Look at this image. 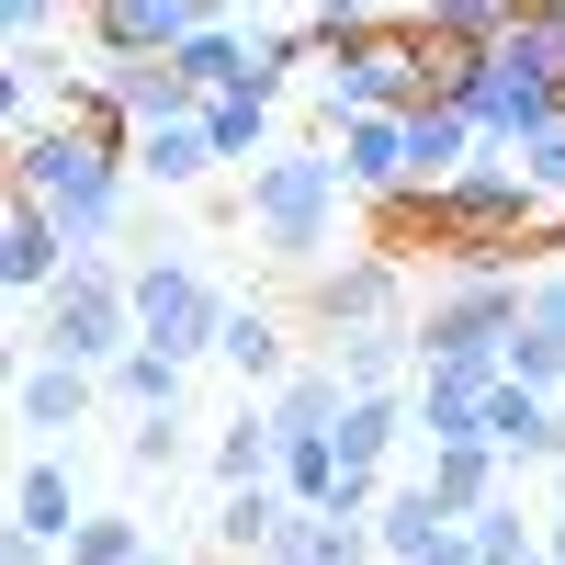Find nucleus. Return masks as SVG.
I'll use <instances>...</instances> for the list:
<instances>
[{
    "label": "nucleus",
    "instance_id": "nucleus-1",
    "mask_svg": "<svg viewBox=\"0 0 565 565\" xmlns=\"http://www.w3.org/2000/svg\"><path fill=\"white\" fill-rule=\"evenodd\" d=\"M12 193L57 226L79 260H103L114 226H125V204H136V148H125V136H90V125L12 136Z\"/></svg>",
    "mask_w": 565,
    "mask_h": 565
},
{
    "label": "nucleus",
    "instance_id": "nucleus-2",
    "mask_svg": "<svg viewBox=\"0 0 565 565\" xmlns=\"http://www.w3.org/2000/svg\"><path fill=\"white\" fill-rule=\"evenodd\" d=\"M396 226H407V238H430L441 271H509V249L543 238V215H532V193H521V170H509V159L452 170L441 193H407Z\"/></svg>",
    "mask_w": 565,
    "mask_h": 565
},
{
    "label": "nucleus",
    "instance_id": "nucleus-3",
    "mask_svg": "<svg viewBox=\"0 0 565 565\" xmlns=\"http://www.w3.org/2000/svg\"><path fill=\"white\" fill-rule=\"evenodd\" d=\"M362 193H351V170H340V148H282V159H260L249 170V238H260V260H282V271H328V249H340V215H351Z\"/></svg>",
    "mask_w": 565,
    "mask_h": 565
},
{
    "label": "nucleus",
    "instance_id": "nucleus-4",
    "mask_svg": "<svg viewBox=\"0 0 565 565\" xmlns=\"http://www.w3.org/2000/svg\"><path fill=\"white\" fill-rule=\"evenodd\" d=\"M125 295H136V340H148V351H170L181 373H193V362H215L226 317H238V306L215 295V271L181 249V238H159L148 260H125Z\"/></svg>",
    "mask_w": 565,
    "mask_h": 565
},
{
    "label": "nucleus",
    "instance_id": "nucleus-5",
    "mask_svg": "<svg viewBox=\"0 0 565 565\" xmlns=\"http://www.w3.org/2000/svg\"><path fill=\"white\" fill-rule=\"evenodd\" d=\"M45 362H79V373H114L125 351H148L136 340V295H125V260H68V282L45 295Z\"/></svg>",
    "mask_w": 565,
    "mask_h": 565
},
{
    "label": "nucleus",
    "instance_id": "nucleus-6",
    "mask_svg": "<svg viewBox=\"0 0 565 565\" xmlns=\"http://www.w3.org/2000/svg\"><path fill=\"white\" fill-rule=\"evenodd\" d=\"M532 317V271H441L418 295V362H463V351H509Z\"/></svg>",
    "mask_w": 565,
    "mask_h": 565
},
{
    "label": "nucleus",
    "instance_id": "nucleus-7",
    "mask_svg": "<svg viewBox=\"0 0 565 565\" xmlns=\"http://www.w3.org/2000/svg\"><path fill=\"white\" fill-rule=\"evenodd\" d=\"M306 317L328 328V340H351V328H407V317H418V282H407V260L362 249V260H328V271L306 282Z\"/></svg>",
    "mask_w": 565,
    "mask_h": 565
},
{
    "label": "nucleus",
    "instance_id": "nucleus-8",
    "mask_svg": "<svg viewBox=\"0 0 565 565\" xmlns=\"http://www.w3.org/2000/svg\"><path fill=\"white\" fill-rule=\"evenodd\" d=\"M215 12L204 0H103V12H79V34L103 45V68H148V57H181Z\"/></svg>",
    "mask_w": 565,
    "mask_h": 565
},
{
    "label": "nucleus",
    "instance_id": "nucleus-9",
    "mask_svg": "<svg viewBox=\"0 0 565 565\" xmlns=\"http://www.w3.org/2000/svg\"><path fill=\"white\" fill-rule=\"evenodd\" d=\"M90 407H103V373H79V362H45V351H34V362L12 373V430H23L34 452H57Z\"/></svg>",
    "mask_w": 565,
    "mask_h": 565
},
{
    "label": "nucleus",
    "instance_id": "nucleus-10",
    "mask_svg": "<svg viewBox=\"0 0 565 565\" xmlns=\"http://www.w3.org/2000/svg\"><path fill=\"white\" fill-rule=\"evenodd\" d=\"M79 521H90V509H79V463H68V452H23V476H12V532L45 543V554H68Z\"/></svg>",
    "mask_w": 565,
    "mask_h": 565
},
{
    "label": "nucleus",
    "instance_id": "nucleus-11",
    "mask_svg": "<svg viewBox=\"0 0 565 565\" xmlns=\"http://www.w3.org/2000/svg\"><path fill=\"white\" fill-rule=\"evenodd\" d=\"M418 487H430L452 521H487V509H509V498H521V476H509L487 441H441V452H418Z\"/></svg>",
    "mask_w": 565,
    "mask_h": 565
},
{
    "label": "nucleus",
    "instance_id": "nucleus-12",
    "mask_svg": "<svg viewBox=\"0 0 565 565\" xmlns=\"http://www.w3.org/2000/svg\"><path fill=\"white\" fill-rule=\"evenodd\" d=\"M328 373H340L351 396H418V317L407 328H351V340H328Z\"/></svg>",
    "mask_w": 565,
    "mask_h": 565
},
{
    "label": "nucleus",
    "instance_id": "nucleus-13",
    "mask_svg": "<svg viewBox=\"0 0 565 565\" xmlns=\"http://www.w3.org/2000/svg\"><path fill=\"white\" fill-rule=\"evenodd\" d=\"M249 45H260V12H215L170 68H181V90H193V103H226V90H249Z\"/></svg>",
    "mask_w": 565,
    "mask_h": 565
},
{
    "label": "nucleus",
    "instance_id": "nucleus-14",
    "mask_svg": "<svg viewBox=\"0 0 565 565\" xmlns=\"http://www.w3.org/2000/svg\"><path fill=\"white\" fill-rule=\"evenodd\" d=\"M68 260H79V249H68L57 226H45V215L12 193V215H0V271H12V295H34V306H45V295L68 282Z\"/></svg>",
    "mask_w": 565,
    "mask_h": 565
},
{
    "label": "nucleus",
    "instance_id": "nucleus-15",
    "mask_svg": "<svg viewBox=\"0 0 565 565\" xmlns=\"http://www.w3.org/2000/svg\"><path fill=\"white\" fill-rule=\"evenodd\" d=\"M215 362L238 373V385H260V407H271L282 385H295V340H282V317H271V306H238V317H226Z\"/></svg>",
    "mask_w": 565,
    "mask_h": 565
},
{
    "label": "nucleus",
    "instance_id": "nucleus-16",
    "mask_svg": "<svg viewBox=\"0 0 565 565\" xmlns=\"http://www.w3.org/2000/svg\"><path fill=\"white\" fill-rule=\"evenodd\" d=\"M452 532H463V521H452V509H441L430 487H418V476H407V487H396L385 509H373V543H385V565H430V554H441Z\"/></svg>",
    "mask_w": 565,
    "mask_h": 565
},
{
    "label": "nucleus",
    "instance_id": "nucleus-17",
    "mask_svg": "<svg viewBox=\"0 0 565 565\" xmlns=\"http://www.w3.org/2000/svg\"><path fill=\"white\" fill-rule=\"evenodd\" d=\"M476 159H487V136L463 125L452 103H418V114H407V170H418V193H441V181L476 170Z\"/></svg>",
    "mask_w": 565,
    "mask_h": 565
},
{
    "label": "nucleus",
    "instance_id": "nucleus-18",
    "mask_svg": "<svg viewBox=\"0 0 565 565\" xmlns=\"http://www.w3.org/2000/svg\"><path fill=\"white\" fill-rule=\"evenodd\" d=\"M193 181H215L204 114H181V125H159V136H136V193H193Z\"/></svg>",
    "mask_w": 565,
    "mask_h": 565
},
{
    "label": "nucleus",
    "instance_id": "nucleus-19",
    "mask_svg": "<svg viewBox=\"0 0 565 565\" xmlns=\"http://www.w3.org/2000/svg\"><path fill=\"white\" fill-rule=\"evenodd\" d=\"M204 148H215V170H260V159H282L271 103H260V90H226V103H204Z\"/></svg>",
    "mask_w": 565,
    "mask_h": 565
},
{
    "label": "nucleus",
    "instance_id": "nucleus-20",
    "mask_svg": "<svg viewBox=\"0 0 565 565\" xmlns=\"http://www.w3.org/2000/svg\"><path fill=\"white\" fill-rule=\"evenodd\" d=\"M215 498L226 487H271L282 476V430H271V407H238V418H226V430H215Z\"/></svg>",
    "mask_w": 565,
    "mask_h": 565
},
{
    "label": "nucleus",
    "instance_id": "nucleus-21",
    "mask_svg": "<svg viewBox=\"0 0 565 565\" xmlns=\"http://www.w3.org/2000/svg\"><path fill=\"white\" fill-rule=\"evenodd\" d=\"M340 407H351V385L328 362H295V385L271 396V430L282 441H340Z\"/></svg>",
    "mask_w": 565,
    "mask_h": 565
},
{
    "label": "nucleus",
    "instance_id": "nucleus-22",
    "mask_svg": "<svg viewBox=\"0 0 565 565\" xmlns=\"http://www.w3.org/2000/svg\"><path fill=\"white\" fill-rule=\"evenodd\" d=\"M181 385H193V373H181L170 351H125V362L103 373V396L136 407V418H181Z\"/></svg>",
    "mask_w": 565,
    "mask_h": 565
},
{
    "label": "nucleus",
    "instance_id": "nucleus-23",
    "mask_svg": "<svg viewBox=\"0 0 565 565\" xmlns=\"http://www.w3.org/2000/svg\"><path fill=\"white\" fill-rule=\"evenodd\" d=\"M509 170H521V193H532V215H543V238L565 226V114L532 136V148H509Z\"/></svg>",
    "mask_w": 565,
    "mask_h": 565
},
{
    "label": "nucleus",
    "instance_id": "nucleus-24",
    "mask_svg": "<svg viewBox=\"0 0 565 565\" xmlns=\"http://www.w3.org/2000/svg\"><path fill=\"white\" fill-rule=\"evenodd\" d=\"M68 565H148V521H125V509H90L68 532Z\"/></svg>",
    "mask_w": 565,
    "mask_h": 565
},
{
    "label": "nucleus",
    "instance_id": "nucleus-25",
    "mask_svg": "<svg viewBox=\"0 0 565 565\" xmlns=\"http://www.w3.org/2000/svg\"><path fill=\"white\" fill-rule=\"evenodd\" d=\"M125 463H136V476H170V463H181V418H136V430H125Z\"/></svg>",
    "mask_w": 565,
    "mask_h": 565
},
{
    "label": "nucleus",
    "instance_id": "nucleus-26",
    "mask_svg": "<svg viewBox=\"0 0 565 565\" xmlns=\"http://www.w3.org/2000/svg\"><path fill=\"white\" fill-rule=\"evenodd\" d=\"M521 328H543V340H565V271H532V317Z\"/></svg>",
    "mask_w": 565,
    "mask_h": 565
},
{
    "label": "nucleus",
    "instance_id": "nucleus-27",
    "mask_svg": "<svg viewBox=\"0 0 565 565\" xmlns=\"http://www.w3.org/2000/svg\"><path fill=\"white\" fill-rule=\"evenodd\" d=\"M543 554H554V565H565V509H554V521H543Z\"/></svg>",
    "mask_w": 565,
    "mask_h": 565
},
{
    "label": "nucleus",
    "instance_id": "nucleus-28",
    "mask_svg": "<svg viewBox=\"0 0 565 565\" xmlns=\"http://www.w3.org/2000/svg\"><path fill=\"white\" fill-rule=\"evenodd\" d=\"M148 565H181V554H170V543H148Z\"/></svg>",
    "mask_w": 565,
    "mask_h": 565
},
{
    "label": "nucleus",
    "instance_id": "nucleus-29",
    "mask_svg": "<svg viewBox=\"0 0 565 565\" xmlns=\"http://www.w3.org/2000/svg\"><path fill=\"white\" fill-rule=\"evenodd\" d=\"M554 407H565V396H554Z\"/></svg>",
    "mask_w": 565,
    "mask_h": 565
}]
</instances>
